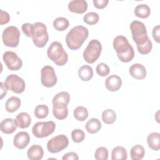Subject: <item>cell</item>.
Here are the masks:
<instances>
[{
  "label": "cell",
  "mask_w": 160,
  "mask_h": 160,
  "mask_svg": "<svg viewBox=\"0 0 160 160\" xmlns=\"http://www.w3.org/2000/svg\"><path fill=\"white\" fill-rule=\"evenodd\" d=\"M112 45L121 62H128L132 60L134 57V51L125 36L121 35L116 36L114 39Z\"/></svg>",
  "instance_id": "obj_1"
},
{
  "label": "cell",
  "mask_w": 160,
  "mask_h": 160,
  "mask_svg": "<svg viewBox=\"0 0 160 160\" xmlns=\"http://www.w3.org/2000/svg\"><path fill=\"white\" fill-rule=\"evenodd\" d=\"M88 29L83 26H76L72 28L66 36V42L71 50H77L81 48L88 38Z\"/></svg>",
  "instance_id": "obj_2"
},
{
  "label": "cell",
  "mask_w": 160,
  "mask_h": 160,
  "mask_svg": "<svg viewBox=\"0 0 160 160\" xmlns=\"http://www.w3.org/2000/svg\"><path fill=\"white\" fill-rule=\"evenodd\" d=\"M48 58L56 65L62 66L67 63L68 55L64 49L62 45L58 41L52 42L47 51Z\"/></svg>",
  "instance_id": "obj_3"
},
{
  "label": "cell",
  "mask_w": 160,
  "mask_h": 160,
  "mask_svg": "<svg viewBox=\"0 0 160 160\" xmlns=\"http://www.w3.org/2000/svg\"><path fill=\"white\" fill-rule=\"evenodd\" d=\"M130 30L132 33V38L136 46H140L144 44L149 37L144 24L139 21H133L130 24Z\"/></svg>",
  "instance_id": "obj_4"
},
{
  "label": "cell",
  "mask_w": 160,
  "mask_h": 160,
  "mask_svg": "<svg viewBox=\"0 0 160 160\" xmlns=\"http://www.w3.org/2000/svg\"><path fill=\"white\" fill-rule=\"evenodd\" d=\"M34 29L32 36V41L38 48H43L49 40V35L46 25L40 22L33 24Z\"/></svg>",
  "instance_id": "obj_5"
},
{
  "label": "cell",
  "mask_w": 160,
  "mask_h": 160,
  "mask_svg": "<svg viewBox=\"0 0 160 160\" xmlns=\"http://www.w3.org/2000/svg\"><path fill=\"white\" fill-rule=\"evenodd\" d=\"M102 51L101 42L97 39H92L83 52V58L89 64H92L99 58Z\"/></svg>",
  "instance_id": "obj_6"
},
{
  "label": "cell",
  "mask_w": 160,
  "mask_h": 160,
  "mask_svg": "<svg viewBox=\"0 0 160 160\" xmlns=\"http://www.w3.org/2000/svg\"><path fill=\"white\" fill-rule=\"evenodd\" d=\"M20 35V31L17 27L10 26L4 29L2 40L6 46L16 48L19 45Z\"/></svg>",
  "instance_id": "obj_7"
},
{
  "label": "cell",
  "mask_w": 160,
  "mask_h": 160,
  "mask_svg": "<svg viewBox=\"0 0 160 160\" xmlns=\"http://www.w3.org/2000/svg\"><path fill=\"white\" fill-rule=\"evenodd\" d=\"M56 124L52 121L46 122H38L34 124L32 132L38 138H43L52 134L55 130Z\"/></svg>",
  "instance_id": "obj_8"
},
{
  "label": "cell",
  "mask_w": 160,
  "mask_h": 160,
  "mask_svg": "<svg viewBox=\"0 0 160 160\" xmlns=\"http://www.w3.org/2000/svg\"><path fill=\"white\" fill-rule=\"evenodd\" d=\"M8 90H10L16 94H21L24 92L26 88L24 81L16 74L8 76L4 82Z\"/></svg>",
  "instance_id": "obj_9"
},
{
  "label": "cell",
  "mask_w": 160,
  "mask_h": 160,
  "mask_svg": "<svg viewBox=\"0 0 160 160\" xmlns=\"http://www.w3.org/2000/svg\"><path fill=\"white\" fill-rule=\"evenodd\" d=\"M69 144L68 138L64 134H59L49 139L47 143V149L51 153H58L66 149Z\"/></svg>",
  "instance_id": "obj_10"
},
{
  "label": "cell",
  "mask_w": 160,
  "mask_h": 160,
  "mask_svg": "<svg viewBox=\"0 0 160 160\" xmlns=\"http://www.w3.org/2000/svg\"><path fill=\"white\" fill-rule=\"evenodd\" d=\"M58 79L54 68L51 66H45L41 70V82L46 88L53 87Z\"/></svg>",
  "instance_id": "obj_11"
},
{
  "label": "cell",
  "mask_w": 160,
  "mask_h": 160,
  "mask_svg": "<svg viewBox=\"0 0 160 160\" xmlns=\"http://www.w3.org/2000/svg\"><path fill=\"white\" fill-rule=\"evenodd\" d=\"M2 59L8 69L11 71H18L22 66L21 59L13 51H8L4 52Z\"/></svg>",
  "instance_id": "obj_12"
},
{
  "label": "cell",
  "mask_w": 160,
  "mask_h": 160,
  "mask_svg": "<svg viewBox=\"0 0 160 160\" xmlns=\"http://www.w3.org/2000/svg\"><path fill=\"white\" fill-rule=\"evenodd\" d=\"M30 141L29 134L27 132L21 131L14 137V146L19 149H24Z\"/></svg>",
  "instance_id": "obj_13"
},
{
  "label": "cell",
  "mask_w": 160,
  "mask_h": 160,
  "mask_svg": "<svg viewBox=\"0 0 160 160\" xmlns=\"http://www.w3.org/2000/svg\"><path fill=\"white\" fill-rule=\"evenodd\" d=\"M105 86L107 89L111 92L118 91L122 86L121 78L115 74L108 76L105 81Z\"/></svg>",
  "instance_id": "obj_14"
},
{
  "label": "cell",
  "mask_w": 160,
  "mask_h": 160,
  "mask_svg": "<svg viewBox=\"0 0 160 160\" xmlns=\"http://www.w3.org/2000/svg\"><path fill=\"white\" fill-rule=\"evenodd\" d=\"M68 8L72 12L82 14L87 11L88 3L84 0H72L69 2Z\"/></svg>",
  "instance_id": "obj_15"
},
{
  "label": "cell",
  "mask_w": 160,
  "mask_h": 160,
  "mask_svg": "<svg viewBox=\"0 0 160 160\" xmlns=\"http://www.w3.org/2000/svg\"><path fill=\"white\" fill-rule=\"evenodd\" d=\"M130 75L136 79H143L146 76V68L141 64L136 63L132 64L129 69Z\"/></svg>",
  "instance_id": "obj_16"
},
{
  "label": "cell",
  "mask_w": 160,
  "mask_h": 160,
  "mask_svg": "<svg viewBox=\"0 0 160 160\" xmlns=\"http://www.w3.org/2000/svg\"><path fill=\"white\" fill-rule=\"evenodd\" d=\"M17 124L15 119L12 118H7L2 120L0 123L1 131L6 134L13 133L17 128Z\"/></svg>",
  "instance_id": "obj_17"
},
{
  "label": "cell",
  "mask_w": 160,
  "mask_h": 160,
  "mask_svg": "<svg viewBox=\"0 0 160 160\" xmlns=\"http://www.w3.org/2000/svg\"><path fill=\"white\" fill-rule=\"evenodd\" d=\"M44 155V150L42 146L38 144L32 145L28 150L27 156L30 160H40Z\"/></svg>",
  "instance_id": "obj_18"
},
{
  "label": "cell",
  "mask_w": 160,
  "mask_h": 160,
  "mask_svg": "<svg viewBox=\"0 0 160 160\" xmlns=\"http://www.w3.org/2000/svg\"><path fill=\"white\" fill-rule=\"evenodd\" d=\"M52 113L54 116L59 120H63L66 119L68 115V105L54 104L52 108Z\"/></svg>",
  "instance_id": "obj_19"
},
{
  "label": "cell",
  "mask_w": 160,
  "mask_h": 160,
  "mask_svg": "<svg viewBox=\"0 0 160 160\" xmlns=\"http://www.w3.org/2000/svg\"><path fill=\"white\" fill-rule=\"evenodd\" d=\"M17 126L21 128L25 129L29 126L31 123V118L27 112H21L18 114L15 119Z\"/></svg>",
  "instance_id": "obj_20"
},
{
  "label": "cell",
  "mask_w": 160,
  "mask_h": 160,
  "mask_svg": "<svg viewBox=\"0 0 160 160\" xmlns=\"http://www.w3.org/2000/svg\"><path fill=\"white\" fill-rule=\"evenodd\" d=\"M147 142L148 146L154 151H159L160 149V134L152 132L148 136Z\"/></svg>",
  "instance_id": "obj_21"
},
{
  "label": "cell",
  "mask_w": 160,
  "mask_h": 160,
  "mask_svg": "<svg viewBox=\"0 0 160 160\" xmlns=\"http://www.w3.org/2000/svg\"><path fill=\"white\" fill-rule=\"evenodd\" d=\"M21 106V100L18 97L11 96L8 99L5 104V109L8 112H14Z\"/></svg>",
  "instance_id": "obj_22"
},
{
  "label": "cell",
  "mask_w": 160,
  "mask_h": 160,
  "mask_svg": "<svg viewBox=\"0 0 160 160\" xmlns=\"http://www.w3.org/2000/svg\"><path fill=\"white\" fill-rule=\"evenodd\" d=\"M78 76L83 81H89L93 76V69L89 65H83L78 70Z\"/></svg>",
  "instance_id": "obj_23"
},
{
  "label": "cell",
  "mask_w": 160,
  "mask_h": 160,
  "mask_svg": "<svg viewBox=\"0 0 160 160\" xmlns=\"http://www.w3.org/2000/svg\"><path fill=\"white\" fill-rule=\"evenodd\" d=\"M85 128L89 133L95 134L101 129V123L98 119L91 118L86 122Z\"/></svg>",
  "instance_id": "obj_24"
},
{
  "label": "cell",
  "mask_w": 160,
  "mask_h": 160,
  "mask_svg": "<svg viewBox=\"0 0 160 160\" xmlns=\"http://www.w3.org/2000/svg\"><path fill=\"white\" fill-rule=\"evenodd\" d=\"M70 101V95L66 91H61L56 94L52 101L54 104H66L68 105Z\"/></svg>",
  "instance_id": "obj_25"
},
{
  "label": "cell",
  "mask_w": 160,
  "mask_h": 160,
  "mask_svg": "<svg viewBox=\"0 0 160 160\" xmlns=\"http://www.w3.org/2000/svg\"><path fill=\"white\" fill-rule=\"evenodd\" d=\"M151 14V9L148 5L141 4L136 6L134 9V14L140 18L145 19L149 16Z\"/></svg>",
  "instance_id": "obj_26"
},
{
  "label": "cell",
  "mask_w": 160,
  "mask_h": 160,
  "mask_svg": "<svg viewBox=\"0 0 160 160\" xmlns=\"http://www.w3.org/2000/svg\"><path fill=\"white\" fill-rule=\"evenodd\" d=\"M128 158V153L126 149L122 146H116L112 150V160H126Z\"/></svg>",
  "instance_id": "obj_27"
},
{
  "label": "cell",
  "mask_w": 160,
  "mask_h": 160,
  "mask_svg": "<svg viewBox=\"0 0 160 160\" xmlns=\"http://www.w3.org/2000/svg\"><path fill=\"white\" fill-rule=\"evenodd\" d=\"M144 148L140 144H136L131 149L130 155L132 160H141L144 158Z\"/></svg>",
  "instance_id": "obj_28"
},
{
  "label": "cell",
  "mask_w": 160,
  "mask_h": 160,
  "mask_svg": "<svg viewBox=\"0 0 160 160\" xmlns=\"http://www.w3.org/2000/svg\"><path fill=\"white\" fill-rule=\"evenodd\" d=\"M53 27L58 31H63L66 30L69 26V22L67 18L59 17L56 18L53 21Z\"/></svg>",
  "instance_id": "obj_29"
},
{
  "label": "cell",
  "mask_w": 160,
  "mask_h": 160,
  "mask_svg": "<svg viewBox=\"0 0 160 160\" xmlns=\"http://www.w3.org/2000/svg\"><path fill=\"white\" fill-rule=\"evenodd\" d=\"M102 120L107 124H111L116 120V114L111 109H107L102 113Z\"/></svg>",
  "instance_id": "obj_30"
},
{
  "label": "cell",
  "mask_w": 160,
  "mask_h": 160,
  "mask_svg": "<svg viewBox=\"0 0 160 160\" xmlns=\"http://www.w3.org/2000/svg\"><path fill=\"white\" fill-rule=\"evenodd\" d=\"M75 119L79 121H84L88 117V109L84 106H78L73 112Z\"/></svg>",
  "instance_id": "obj_31"
},
{
  "label": "cell",
  "mask_w": 160,
  "mask_h": 160,
  "mask_svg": "<svg viewBox=\"0 0 160 160\" xmlns=\"http://www.w3.org/2000/svg\"><path fill=\"white\" fill-rule=\"evenodd\" d=\"M34 113L37 118L44 119L48 115L49 108L45 104H39L35 108Z\"/></svg>",
  "instance_id": "obj_32"
},
{
  "label": "cell",
  "mask_w": 160,
  "mask_h": 160,
  "mask_svg": "<svg viewBox=\"0 0 160 160\" xmlns=\"http://www.w3.org/2000/svg\"><path fill=\"white\" fill-rule=\"evenodd\" d=\"M99 17L98 13L95 12H89L84 16V22L89 25H94L98 22Z\"/></svg>",
  "instance_id": "obj_33"
},
{
  "label": "cell",
  "mask_w": 160,
  "mask_h": 160,
  "mask_svg": "<svg viewBox=\"0 0 160 160\" xmlns=\"http://www.w3.org/2000/svg\"><path fill=\"white\" fill-rule=\"evenodd\" d=\"M152 48V44L149 38L144 44L140 46H137L138 51L141 54H149L151 51Z\"/></svg>",
  "instance_id": "obj_34"
},
{
  "label": "cell",
  "mask_w": 160,
  "mask_h": 160,
  "mask_svg": "<svg viewBox=\"0 0 160 160\" xmlns=\"http://www.w3.org/2000/svg\"><path fill=\"white\" fill-rule=\"evenodd\" d=\"M94 158L96 160H107L108 158V151L105 147L98 148L95 152Z\"/></svg>",
  "instance_id": "obj_35"
},
{
  "label": "cell",
  "mask_w": 160,
  "mask_h": 160,
  "mask_svg": "<svg viewBox=\"0 0 160 160\" xmlns=\"http://www.w3.org/2000/svg\"><path fill=\"white\" fill-rule=\"evenodd\" d=\"M71 138L74 142H81L85 138V134L82 130L80 129H76L72 131Z\"/></svg>",
  "instance_id": "obj_36"
},
{
  "label": "cell",
  "mask_w": 160,
  "mask_h": 160,
  "mask_svg": "<svg viewBox=\"0 0 160 160\" xmlns=\"http://www.w3.org/2000/svg\"><path fill=\"white\" fill-rule=\"evenodd\" d=\"M96 71L99 76L104 77L109 74L110 70L109 66L106 64L104 62H101L98 64V66H96Z\"/></svg>",
  "instance_id": "obj_37"
},
{
  "label": "cell",
  "mask_w": 160,
  "mask_h": 160,
  "mask_svg": "<svg viewBox=\"0 0 160 160\" xmlns=\"http://www.w3.org/2000/svg\"><path fill=\"white\" fill-rule=\"evenodd\" d=\"M22 31L24 32V34L29 38H31L32 36V33H33V29H34V26L33 24H30V23H24L22 25L21 27Z\"/></svg>",
  "instance_id": "obj_38"
},
{
  "label": "cell",
  "mask_w": 160,
  "mask_h": 160,
  "mask_svg": "<svg viewBox=\"0 0 160 160\" xmlns=\"http://www.w3.org/2000/svg\"><path fill=\"white\" fill-rule=\"evenodd\" d=\"M108 2V0H93V4L94 7L99 9H102L106 8Z\"/></svg>",
  "instance_id": "obj_39"
},
{
  "label": "cell",
  "mask_w": 160,
  "mask_h": 160,
  "mask_svg": "<svg viewBox=\"0 0 160 160\" xmlns=\"http://www.w3.org/2000/svg\"><path fill=\"white\" fill-rule=\"evenodd\" d=\"M1 20H0V24L3 25L7 24L10 20V16L6 12L2 9H1Z\"/></svg>",
  "instance_id": "obj_40"
},
{
  "label": "cell",
  "mask_w": 160,
  "mask_h": 160,
  "mask_svg": "<svg viewBox=\"0 0 160 160\" xmlns=\"http://www.w3.org/2000/svg\"><path fill=\"white\" fill-rule=\"evenodd\" d=\"M152 37L156 42L159 43L160 42V26L157 25L152 29Z\"/></svg>",
  "instance_id": "obj_41"
},
{
  "label": "cell",
  "mask_w": 160,
  "mask_h": 160,
  "mask_svg": "<svg viewBox=\"0 0 160 160\" xmlns=\"http://www.w3.org/2000/svg\"><path fill=\"white\" fill-rule=\"evenodd\" d=\"M62 160H78L79 159V157L78 155L77 154V153L74 152H69L66 154H65L62 158Z\"/></svg>",
  "instance_id": "obj_42"
},
{
  "label": "cell",
  "mask_w": 160,
  "mask_h": 160,
  "mask_svg": "<svg viewBox=\"0 0 160 160\" xmlns=\"http://www.w3.org/2000/svg\"><path fill=\"white\" fill-rule=\"evenodd\" d=\"M0 84H1V99H2L4 98V96H6L7 91H8V89L2 82L0 83Z\"/></svg>",
  "instance_id": "obj_43"
}]
</instances>
